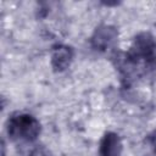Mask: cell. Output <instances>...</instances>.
Instances as JSON below:
<instances>
[{"mask_svg":"<svg viewBox=\"0 0 156 156\" xmlns=\"http://www.w3.org/2000/svg\"><path fill=\"white\" fill-rule=\"evenodd\" d=\"M122 83L132 84L139 78L156 77V38L150 32H140L126 52L115 56Z\"/></svg>","mask_w":156,"mask_h":156,"instance_id":"cell-1","label":"cell"},{"mask_svg":"<svg viewBox=\"0 0 156 156\" xmlns=\"http://www.w3.org/2000/svg\"><path fill=\"white\" fill-rule=\"evenodd\" d=\"M6 132L12 141L33 143L41 133V124L39 119L26 112L13 113L6 123Z\"/></svg>","mask_w":156,"mask_h":156,"instance_id":"cell-2","label":"cell"},{"mask_svg":"<svg viewBox=\"0 0 156 156\" xmlns=\"http://www.w3.org/2000/svg\"><path fill=\"white\" fill-rule=\"evenodd\" d=\"M117 39H118V30L116 27L110 24H101L94 30L90 38V44L95 51L106 52L112 48H115Z\"/></svg>","mask_w":156,"mask_h":156,"instance_id":"cell-3","label":"cell"},{"mask_svg":"<svg viewBox=\"0 0 156 156\" xmlns=\"http://www.w3.org/2000/svg\"><path fill=\"white\" fill-rule=\"evenodd\" d=\"M74 58V50L67 44H56L51 49L50 63L55 72H63L69 68Z\"/></svg>","mask_w":156,"mask_h":156,"instance_id":"cell-4","label":"cell"},{"mask_svg":"<svg viewBox=\"0 0 156 156\" xmlns=\"http://www.w3.org/2000/svg\"><path fill=\"white\" fill-rule=\"evenodd\" d=\"M123 143L121 136L115 132H106L99 144L100 156H121Z\"/></svg>","mask_w":156,"mask_h":156,"instance_id":"cell-5","label":"cell"},{"mask_svg":"<svg viewBox=\"0 0 156 156\" xmlns=\"http://www.w3.org/2000/svg\"><path fill=\"white\" fill-rule=\"evenodd\" d=\"M146 143H147V145L150 146V149L152 150V152L156 155V128H155L150 134H147V136H146Z\"/></svg>","mask_w":156,"mask_h":156,"instance_id":"cell-6","label":"cell"},{"mask_svg":"<svg viewBox=\"0 0 156 156\" xmlns=\"http://www.w3.org/2000/svg\"><path fill=\"white\" fill-rule=\"evenodd\" d=\"M28 156H52V155L50 154V151L46 147H44V146H37L35 149H33L30 151V154Z\"/></svg>","mask_w":156,"mask_h":156,"instance_id":"cell-7","label":"cell"}]
</instances>
